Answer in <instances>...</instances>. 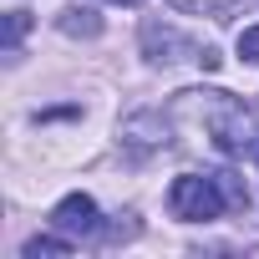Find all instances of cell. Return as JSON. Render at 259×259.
Masks as SVG:
<instances>
[{
  "label": "cell",
  "instance_id": "cell-3",
  "mask_svg": "<svg viewBox=\"0 0 259 259\" xmlns=\"http://www.w3.org/2000/svg\"><path fill=\"white\" fill-rule=\"evenodd\" d=\"M51 224L61 229V234H97V203L87 198V193H71V198H61L56 203V213H51Z\"/></svg>",
  "mask_w": 259,
  "mask_h": 259
},
{
  "label": "cell",
  "instance_id": "cell-2",
  "mask_svg": "<svg viewBox=\"0 0 259 259\" xmlns=\"http://www.w3.org/2000/svg\"><path fill=\"white\" fill-rule=\"evenodd\" d=\"M208 133H213V143L224 148V153H239L249 138V117H244V107L229 97V92H213V112H208Z\"/></svg>",
  "mask_w": 259,
  "mask_h": 259
},
{
  "label": "cell",
  "instance_id": "cell-4",
  "mask_svg": "<svg viewBox=\"0 0 259 259\" xmlns=\"http://www.w3.org/2000/svg\"><path fill=\"white\" fill-rule=\"evenodd\" d=\"M61 31H66V36H97L102 21H97L92 11H66V16H61Z\"/></svg>",
  "mask_w": 259,
  "mask_h": 259
},
{
  "label": "cell",
  "instance_id": "cell-7",
  "mask_svg": "<svg viewBox=\"0 0 259 259\" xmlns=\"http://www.w3.org/2000/svg\"><path fill=\"white\" fill-rule=\"evenodd\" d=\"M239 56L259 66V26H249V31H239Z\"/></svg>",
  "mask_w": 259,
  "mask_h": 259
},
{
  "label": "cell",
  "instance_id": "cell-8",
  "mask_svg": "<svg viewBox=\"0 0 259 259\" xmlns=\"http://www.w3.org/2000/svg\"><path fill=\"white\" fill-rule=\"evenodd\" d=\"M26 26H31V16H26V11H11V36H6V41H11V51H16V41L26 36Z\"/></svg>",
  "mask_w": 259,
  "mask_h": 259
},
{
  "label": "cell",
  "instance_id": "cell-1",
  "mask_svg": "<svg viewBox=\"0 0 259 259\" xmlns=\"http://www.w3.org/2000/svg\"><path fill=\"white\" fill-rule=\"evenodd\" d=\"M168 208H173L178 219H188V224H208V219H219V213H224L219 178H198V173L173 178V188H168Z\"/></svg>",
  "mask_w": 259,
  "mask_h": 259
},
{
  "label": "cell",
  "instance_id": "cell-9",
  "mask_svg": "<svg viewBox=\"0 0 259 259\" xmlns=\"http://www.w3.org/2000/svg\"><path fill=\"white\" fill-rule=\"evenodd\" d=\"M117 6H143V0H117Z\"/></svg>",
  "mask_w": 259,
  "mask_h": 259
},
{
  "label": "cell",
  "instance_id": "cell-5",
  "mask_svg": "<svg viewBox=\"0 0 259 259\" xmlns=\"http://www.w3.org/2000/svg\"><path fill=\"white\" fill-rule=\"evenodd\" d=\"M66 249H71L66 239H46V234H36V239L26 244V254H31V259H41V254H66Z\"/></svg>",
  "mask_w": 259,
  "mask_h": 259
},
{
  "label": "cell",
  "instance_id": "cell-6",
  "mask_svg": "<svg viewBox=\"0 0 259 259\" xmlns=\"http://www.w3.org/2000/svg\"><path fill=\"white\" fill-rule=\"evenodd\" d=\"M173 6H178V11H193V16H198V11H203V16H219V11L234 6V0H173Z\"/></svg>",
  "mask_w": 259,
  "mask_h": 259
}]
</instances>
